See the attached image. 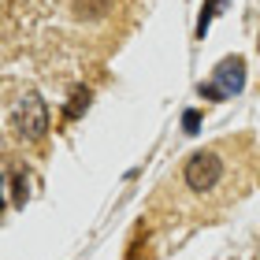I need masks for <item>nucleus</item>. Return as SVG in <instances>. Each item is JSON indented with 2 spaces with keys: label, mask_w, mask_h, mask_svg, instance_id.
Returning a JSON list of instances; mask_svg holds the SVG:
<instances>
[{
  "label": "nucleus",
  "mask_w": 260,
  "mask_h": 260,
  "mask_svg": "<svg viewBox=\"0 0 260 260\" xmlns=\"http://www.w3.org/2000/svg\"><path fill=\"white\" fill-rule=\"evenodd\" d=\"M11 130H15L19 141H26V145H38L45 141L49 134V108H45V101L38 93H22L15 112H11Z\"/></svg>",
  "instance_id": "obj_1"
},
{
  "label": "nucleus",
  "mask_w": 260,
  "mask_h": 260,
  "mask_svg": "<svg viewBox=\"0 0 260 260\" xmlns=\"http://www.w3.org/2000/svg\"><path fill=\"white\" fill-rule=\"evenodd\" d=\"M182 182H186V190L197 193V197L216 190V186L223 182V156H219V149L193 152V156L182 164Z\"/></svg>",
  "instance_id": "obj_2"
},
{
  "label": "nucleus",
  "mask_w": 260,
  "mask_h": 260,
  "mask_svg": "<svg viewBox=\"0 0 260 260\" xmlns=\"http://www.w3.org/2000/svg\"><path fill=\"white\" fill-rule=\"evenodd\" d=\"M216 8H219V0H205V8H201V19H197V34H201V38H205L208 22H212V15H216Z\"/></svg>",
  "instance_id": "obj_7"
},
{
  "label": "nucleus",
  "mask_w": 260,
  "mask_h": 260,
  "mask_svg": "<svg viewBox=\"0 0 260 260\" xmlns=\"http://www.w3.org/2000/svg\"><path fill=\"white\" fill-rule=\"evenodd\" d=\"M86 108H89V89H86V86L71 89V104L63 108V119H71V123H75V119H78V115L86 112Z\"/></svg>",
  "instance_id": "obj_4"
},
{
  "label": "nucleus",
  "mask_w": 260,
  "mask_h": 260,
  "mask_svg": "<svg viewBox=\"0 0 260 260\" xmlns=\"http://www.w3.org/2000/svg\"><path fill=\"white\" fill-rule=\"evenodd\" d=\"M108 4H112V0H75V11H78V15L97 19V15H104V11H108Z\"/></svg>",
  "instance_id": "obj_6"
},
{
  "label": "nucleus",
  "mask_w": 260,
  "mask_h": 260,
  "mask_svg": "<svg viewBox=\"0 0 260 260\" xmlns=\"http://www.w3.org/2000/svg\"><path fill=\"white\" fill-rule=\"evenodd\" d=\"M8 182H11V205H26V197H30V179H26V171H11L8 175Z\"/></svg>",
  "instance_id": "obj_5"
},
{
  "label": "nucleus",
  "mask_w": 260,
  "mask_h": 260,
  "mask_svg": "<svg viewBox=\"0 0 260 260\" xmlns=\"http://www.w3.org/2000/svg\"><path fill=\"white\" fill-rule=\"evenodd\" d=\"M182 126H186V134H197V126H201V112H186V115H182Z\"/></svg>",
  "instance_id": "obj_8"
},
{
  "label": "nucleus",
  "mask_w": 260,
  "mask_h": 260,
  "mask_svg": "<svg viewBox=\"0 0 260 260\" xmlns=\"http://www.w3.org/2000/svg\"><path fill=\"white\" fill-rule=\"evenodd\" d=\"M245 89V60L242 56H227V60H219L216 71H212V82H201L197 93L205 101H227L234 93Z\"/></svg>",
  "instance_id": "obj_3"
}]
</instances>
